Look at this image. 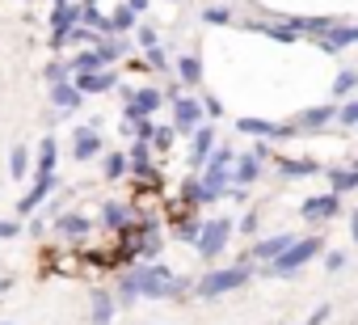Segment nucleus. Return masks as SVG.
I'll list each match as a JSON object with an SVG mask.
<instances>
[{
  "instance_id": "obj_23",
  "label": "nucleus",
  "mask_w": 358,
  "mask_h": 325,
  "mask_svg": "<svg viewBox=\"0 0 358 325\" xmlns=\"http://www.w3.org/2000/svg\"><path fill=\"white\" fill-rule=\"evenodd\" d=\"M101 220H106L110 228H127L135 216H131V207H127V203H106V207H101Z\"/></svg>"
},
{
  "instance_id": "obj_26",
  "label": "nucleus",
  "mask_w": 358,
  "mask_h": 325,
  "mask_svg": "<svg viewBox=\"0 0 358 325\" xmlns=\"http://www.w3.org/2000/svg\"><path fill=\"white\" fill-rule=\"evenodd\" d=\"M9 174H13L17 182L30 174V148H26V144H17V148L9 152Z\"/></svg>"
},
{
  "instance_id": "obj_46",
  "label": "nucleus",
  "mask_w": 358,
  "mask_h": 325,
  "mask_svg": "<svg viewBox=\"0 0 358 325\" xmlns=\"http://www.w3.org/2000/svg\"><path fill=\"white\" fill-rule=\"evenodd\" d=\"M9 287H13V279H9V275H0V291H9Z\"/></svg>"
},
{
  "instance_id": "obj_2",
  "label": "nucleus",
  "mask_w": 358,
  "mask_h": 325,
  "mask_svg": "<svg viewBox=\"0 0 358 325\" xmlns=\"http://www.w3.org/2000/svg\"><path fill=\"white\" fill-rule=\"evenodd\" d=\"M249 262H236V266H224V270H207L199 283H194V296H203V300H215V296H228V291H236V287H245L249 283Z\"/></svg>"
},
{
  "instance_id": "obj_13",
  "label": "nucleus",
  "mask_w": 358,
  "mask_h": 325,
  "mask_svg": "<svg viewBox=\"0 0 358 325\" xmlns=\"http://www.w3.org/2000/svg\"><path fill=\"white\" fill-rule=\"evenodd\" d=\"M72 85L80 89V97H93V93H110L118 81H114V72H80V76H72Z\"/></svg>"
},
{
  "instance_id": "obj_36",
  "label": "nucleus",
  "mask_w": 358,
  "mask_h": 325,
  "mask_svg": "<svg viewBox=\"0 0 358 325\" xmlns=\"http://www.w3.org/2000/svg\"><path fill=\"white\" fill-rule=\"evenodd\" d=\"M68 76H72V72H68V64H59V60H55V64L47 68V81H51V85H64Z\"/></svg>"
},
{
  "instance_id": "obj_31",
  "label": "nucleus",
  "mask_w": 358,
  "mask_h": 325,
  "mask_svg": "<svg viewBox=\"0 0 358 325\" xmlns=\"http://www.w3.org/2000/svg\"><path fill=\"white\" fill-rule=\"evenodd\" d=\"M127 165H131V160H127L122 152H110V156H106V178H110V182H118V178L127 174Z\"/></svg>"
},
{
  "instance_id": "obj_33",
  "label": "nucleus",
  "mask_w": 358,
  "mask_h": 325,
  "mask_svg": "<svg viewBox=\"0 0 358 325\" xmlns=\"http://www.w3.org/2000/svg\"><path fill=\"white\" fill-rule=\"evenodd\" d=\"M337 123L341 127H358V97H350L345 106H337Z\"/></svg>"
},
{
  "instance_id": "obj_12",
  "label": "nucleus",
  "mask_w": 358,
  "mask_h": 325,
  "mask_svg": "<svg viewBox=\"0 0 358 325\" xmlns=\"http://www.w3.org/2000/svg\"><path fill=\"white\" fill-rule=\"evenodd\" d=\"M257 178H262V160H257L253 152H241V156H236V165H232V186L245 191V186H253Z\"/></svg>"
},
{
  "instance_id": "obj_5",
  "label": "nucleus",
  "mask_w": 358,
  "mask_h": 325,
  "mask_svg": "<svg viewBox=\"0 0 358 325\" xmlns=\"http://www.w3.org/2000/svg\"><path fill=\"white\" fill-rule=\"evenodd\" d=\"M76 26H80V5H59L51 13V47H64Z\"/></svg>"
},
{
  "instance_id": "obj_42",
  "label": "nucleus",
  "mask_w": 358,
  "mask_h": 325,
  "mask_svg": "<svg viewBox=\"0 0 358 325\" xmlns=\"http://www.w3.org/2000/svg\"><path fill=\"white\" fill-rule=\"evenodd\" d=\"M17 233H22V228H17L13 220H0V241H9V237H17Z\"/></svg>"
},
{
  "instance_id": "obj_10",
  "label": "nucleus",
  "mask_w": 358,
  "mask_h": 325,
  "mask_svg": "<svg viewBox=\"0 0 358 325\" xmlns=\"http://www.w3.org/2000/svg\"><path fill=\"white\" fill-rule=\"evenodd\" d=\"M51 186H55V170H38V174H34V186H30V191L22 195V203H17V212H22V216H30V212L51 195Z\"/></svg>"
},
{
  "instance_id": "obj_49",
  "label": "nucleus",
  "mask_w": 358,
  "mask_h": 325,
  "mask_svg": "<svg viewBox=\"0 0 358 325\" xmlns=\"http://www.w3.org/2000/svg\"><path fill=\"white\" fill-rule=\"evenodd\" d=\"M5 325H9V321H5Z\"/></svg>"
},
{
  "instance_id": "obj_17",
  "label": "nucleus",
  "mask_w": 358,
  "mask_h": 325,
  "mask_svg": "<svg viewBox=\"0 0 358 325\" xmlns=\"http://www.w3.org/2000/svg\"><path fill=\"white\" fill-rule=\"evenodd\" d=\"M329 118H337V106H312V110H303L291 127H295V131H316V127H324Z\"/></svg>"
},
{
  "instance_id": "obj_22",
  "label": "nucleus",
  "mask_w": 358,
  "mask_h": 325,
  "mask_svg": "<svg viewBox=\"0 0 358 325\" xmlns=\"http://www.w3.org/2000/svg\"><path fill=\"white\" fill-rule=\"evenodd\" d=\"M199 18H203V26H232V22H236V13H232L228 5H203Z\"/></svg>"
},
{
  "instance_id": "obj_18",
  "label": "nucleus",
  "mask_w": 358,
  "mask_h": 325,
  "mask_svg": "<svg viewBox=\"0 0 358 325\" xmlns=\"http://www.w3.org/2000/svg\"><path fill=\"white\" fill-rule=\"evenodd\" d=\"M80 26L93 30V34H101V39L114 34V30H110V18H101V9L93 5V0H89V5H80Z\"/></svg>"
},
{
  "instance_id": "obj_14",
  "label": "nucleus",
  "mask_w": 358,
  "mask_h": 325,
  "mask_svg": "<svg viewBox=\"0 0 358 325\" xmlns=\"http://www.w3.org/2000/svg\"><path fill=\"white\" fill-rule=\"evenodd\" d=\"M101 152V131L97 127H80L76 135H72V156L76 160H93Z\"/></svg>"
},
{
  "instance_id": "obj_20",
  "label": "nucleus",
  "mask_w": 358,
  "mask_h": 325,
  "mask_svg": "<svg viewBox=\"0 0 358 325\" xmlns=\"http://www.w3.org/2000/svg\"><path fill=\"white\" fill-rule=\"evenodd\" d=\"M177 76H182V85H203V60L199 55H182L177 60Z\"/></svg>"
},
{
  "instance_id": "obj_19",
  "label": "nucleus",
  "mask_w": 358,
  "mask_h": 325,
  "mask_svg": "<svg viewBox=\"0 0 358 325\" xmlns=\"http://www.w3.org/2000/svg\"><path fill=\"white\" fill-rule=\"evenodd\" d=\"M51 102H55V110H68V114H72L85 97H80V89H76V85H68V81H64V85H51Z\"/></svg>"
},
{
  "instance_id": "obj_25",
  "label": "nucleus",
  "mask_w": 358,
  "mask_h": 325,
  "mask_svg": "<svg viewBox=\"0 0 358 325\" xmlns=\"http://www.w3.org/2000/svg\"><path fill=\"white\" fill-rule=\"evenodd\" d=\"M55 228H59L64 237H85V233L93 228V220H85V216H59Z\"/></svg>"
},
{
  "instance_id": "obj_28",
  "label": "nucleus",
  "mask_w": 358,
  "mask_h": 325,
  "mask_svg": "<svg viewBox=\"0 0 358 325\" xmlns=\"http://www.w3.org/2000/svg\"><path fill=\"white\" fill-rule=\"evenodd\" d=\"M253 30H262V34H270V39H278V43H295V39H299V34L287 30L282 22H253Z\"/></svg>"
},
{
  "instance_id": "obj_16",
  "label": "nucleus",
  "mask_w": 358,
  "mask_h": 325,
  "mask_svg": "<svg viewBox=\"0 0 358 325\" xmlns=\"http://www.w3.org/2000/svg\"><path fill=\"white\" fill-rule=\"evenodd\" d=\"M211 152H215V127H199L194 131V148H190V165L203 170L211 160Z\"/></svg>"
},
{
  "instance_id": "obj_1",
  "label": "nucleus",
  "mask_w": 358,
  "mask_h": 325,
  "mask_svg": "<svg viewBox=\"0 0 358 325\" xmlns=\"http://www.w3.org/2000/svg\"><path fill=\"white\" fill-rule=\"evenodd\" d=\"M186 287L182 275H173L169 266H156V262H139L135 270L122 275V300H169Z\"/></svg>"
},
{
  "instance_id": "obj_38",
  "label": "nucleus",
  "mask_w": 358,
  "mask_h": 325,
  "mask_svg": "<svg viewBox=\"0 0 358 325\" xmlns=\"http://www.w3.org/2000/svg\"><path fill=\"white\" fill-rule=\"evenodd\" d=\"M152 148H173V131L156 127V135H152Z\"/></svg>"
},
{
  "instance_id": "obj_3",
  "label": "nucleus",
  "mask_w": 358,
  "mask_h": 325,
  "mask_svg": "<svg viewBox=\"0 0 358 325\" xmlns=\"http://www.w3.org/2000/svg\"><path fill=\"white\" fill-rule=\"evenodd\" d=\"M320 249H324V241H320V237H303V241L295 237V241H291L274 262H270V275H295V270H299V266H308Z\"/></svg>"
},
{
  "instance_id": "obj_4",
  "label": "nucleus",
  "mask_w": 358,
  "mask_h": 325,
  "mask_svg": "<svg viewBox=\"0 0 358 325\" xmlns=\"http://www.w3.org/2000/svg\"><path fill=\"white\" fill-rule=\"evenodd\" d=\"M228 241H232V220L215 216V220H203V228H199V241H194V249H199L203 258H220V254L228 249Z\"/></svg>"
},
{
  "instance_id": "obj_6",
  "label": "nucleus",
  "mask_w": 358,
  "mask_h": 325,
  "mask_svg": "<svg viewBox=\"0 0 358 325\" xmlns=\"http://www.w3.org/2000/svg\"><path fill=\"white\" fill-rule=\"evenodd\" d=\"M303 220H316V224H324V220H337V212H341V195H312V199H303Z\"/></svg>"
},
{
  "instance_id": "obj_35",
  "label": "nucleus",
  "mask_w": 358,
  "mask_h": 325,
  "mask_svg": "<svg viewBox=\"0 0 358 325\" xmlns=\"http://www.w3.org/2000/svg\"><path fill=\"white\" fill-rule=\"evenodd\" d=\"M148 64L152 68H160V72H169V55H164V47L156 43V47H148Z\"/></svg>"
},
{
  "instance_id": "obj_7",
  "label": "nucleus",
  "mask_w": 358,
  "mask_h": 325,
  "mask_svg": "<svg viewBox=\"0 0 358 325\" xmlns=\"http://www.w3.org/2000/svg\"><path fill=\"white\" fill-rule=\"evenodd\" d=\"M316 47H320L324 55H337V51H345V47H358V26L337 22L329 34H320V39H316Z\"/></svg>"
},
{
  "instance_id": "obj_21",
  "label": "nucleus",
  "mask_w": 358,
  "mask_h": 325,
  "mask_svg": "<svg viewBox=\"0 0 358 325\" xmlns=\"http://www.w3.org/2000/svg\"><path fill=\"white\" fill-rule=\"evenodd\" d=\"M329 182H333V195H350V191H358V170H329Z\"/></svg>"
},
{
  "instance_id": "obj_39",
  "label": "nucleus",
  "mask_w": 358,
  "mask_h": 325,
  "mask_svg": "<svg viewBox=\"0 0 358 325\" xmlns=\"http://www.w3.org/2000/svg\"><path fill=\"white\" fill-rule=\"evenodd\" d=\"M345 262H350V258H345L341 249H333V254H324V266H329V270H341Z\"/></svg>"
},
{
  "instance_id": "obj_34",
  "label": "nucleus",
  "mask_w": 358,
  "mask_h": 325,
  "mask_svg": "<svg viewBox=\"0 0 358 325\" xmlns=\"http://www.w3.org/2000/svg\"><path fill=\"white\" fill-rule=\"evenodd\" d=\"M199 228H203V220H182V224H177V237H182V241H199Z\"/></svg>"
},
{
  "instance_id": "obj_32",
  "label": "nucleus",
  "mask_w": 358,
  "mask_h": 325,
  "mask_svg": "<svg viewBox=\"0 0 358 325\" xmlns=\"http://www.w3.org/2000/svg\"><path fill=\"white\" fill-rule=\"evenodd\" d=\"M110 30H114V34H127V30H135V13H131V9L122 5V9H118V13L110 18Z\"/></svg>"
},
{
  "instance_id": "obj_8",
  "label": "nucleus",
  "mask_w": 358,
  "mask_h": 325,
  "mask_svg": "<svg viewBox=\"0 0 358 325\" xmlns=\"http://www.w3.org/2000/svg\"><path fill=\"white\" fill-rule=\"evenodd\" d=\"M160 106H164V97H160L156 89H135V93H127V118H152Z\"/></svg>"
},
{
  "instance_id": "obj_15",
  "label": "nucleus",
  "mask_w": 358,
  "mask_h": 325,
  "mask_svg": "<svg viewBox=\"0 0 358 325\" xmlns=\"http://www.w3.org/2000/svg\"><path fill=\"white\" fill-rule=\"evenodd\" d=\"M291 241H295L291 233H278V237H266V241H257V245L249 249V258H253V262H266V266H270V262H274V258H278V254H282V249L291 245Z\"/></svg>"
},
{
  "instance_id": "obj_40",
  "label": "nucleus",
  "mask_w": 358,
  "mask_h": 325,
  "mask_svg": "<svg viewBox=\"0 0 358 325\" xmlns=\"http://www.w3.org/2000/svg\"><path fill=\"white\" fill-rule=\"evenodd\" d=\"M203 110H207V114H211V118H224V106H220V102H215V97H211V93H207V97H203Z\"/></svg>"
},
{
  "instance_id": "obj_9",
  "label": "nucleus",
  "mask_w": 358,
  "mask_h": 325,
  "mask_svg": "<svg viewBox=\"0 0 358 325\" xmlns=\"http://www.w3.org/2000/svg\"><path fill=\"white\" fill-rule=\"evenodd\" d=\"M236 131L257 135V139H287V135H295V127H282V123H270V118H236Z\"/></svg>"
},
{
  "instance_id": "obj_43",
  "label": "nucleus",
  "mask_w": 358,
  "mask_h": 325,
  "mask_svg": "<svg viewBox=\"0 0 358 325\" xmlns=\"http://www.w3.org/2000/svg\"><path fill=\"white\" fill-rule=\"evenodd\" d=\"M241 233H257V212H249V216L241 220Z\"/></svg>"
},
{
  "instance_id": "obj_30",
  "label": "nucleus",
  "mask_w": 358,
  "mask_h": 325,
  "mask_svg": "<svg viewBox=\"0 0 358 325\" xmlns=\"http://www.w3.org/2000/svg\"><path fill=\"white\" fill-rule=\"evenodd\" d=\"M55 156H59V144H55V135H47L38 144V170H55Z\"/></svg>"
},
{
  "instance_id": "obj_37",
  "label": "nucleus",
  "mask_w": 358,
  "mask_h": 325,
  "mask_svg": "<svg viewBox=\"0 0 358 325\" xmlns=\"http://www.w3.org/2000/svg\"><path fill=\"white\" fill-rule=\"evenodd\" d=\"M135 39H139V47H143V51H148V47H156V30H152V26H139V30H135Z\"/></svg>"
},
{
  "instance_id": "obj_48",
  "label": "nucleus",
  "mask_w": 358,
  "mask_h": 325,
  "mask_svg": "<svg viewBox=\"0 0 358 325\" xmlns=\"http://www.w3.org/2000/svg\"><path fill=\"white\" fill-rule=\"evenodd\" d=\"M354 170H358V160H354Z\"/></svg>"
},
{
  "instance_id": "obj_45",
  "label": "nucleus",
  "mask_w": 358,
  "mask_h": 325,
  "mask_svg": "<svg viewBox=\"0 0 358 325\" xmlns=\"http://www.w3.org/2000/svg\"><path fill=\"white\" fill-rule=\"evenodd\" d=\"M350 233H354V249H358V212L350 216Z\"/></svg>"
},
{
  "instance_id": "obj_24",
  "label": "nucleus",
  "mask_w": 358,
  "mask_h": 325,
  "mask_svg": "<svg viewBox=\"0 0 358 325\" xmlns=\"http://www.w3.org/2000/svg\"><path fill=\"white\" fill-rule=\"evenodd\" d=\"M316 170H320V165H316V160H308V156H303V160H278V174H282V178H308V174H316Z\"/></svg>"
},
{
  "instance_id": "obj_44",
  "label": "nucleus",
  "mask_w": 358,
  "mask_h": 325,
  "mask_svg": "<svg viewBox=\"0 0 358 325\" xmlns=\"http://www.w3.org/2000/svg\"><path fill=\"white\" fill-rule=\"evenodd\" d=\"M127 9H131L135 18H143V13H148V0H127Z\"/></svg>"
},
{
  "instance_id": "obj_41",
  "label": "nucleus",
  "mask_w": 358,
  "mask_h": 325,
  "mask_svg": "<svg viewBox=\"0 0 358 325\" xmlns=\"http://www.w3.org/2000/svg\"><path fill=\"white\" fill-rule=\"evenodd\" d=\"M324 321H329V304H320V308H316V312H312L303 325H324Z\"/></svg>"
},
{
  "instance_id": "obj_47",
  "label": "nucleus",
  "mask_w": 358,
  "mask_h": 325,
  "mask_svg": "<svg viewBox=\"0 0 358 325\" xmlns=\"http://www.w3.org/2000/svg\"><path fill=\"white\" fill-rule=\"evenodd\" d=\"M59 5H68V0H55V9H59Z\"/></svg>"
},
{
  "instance_id": "obj_29",
  "label": "nucleus",
  "mask_w": 358,
  "mask_h": 325,
  "mask_svg": "<svg viewBox=\"0 0 358 325\" xmlns=\"http://www.w3.org/2000/svg\"><path fill=\"white\" fill-rule=\"evenodd\" d=\"M354 89H358V72L354 68H341L337 81H333V97H350Z\"/></svg>"
},
{
  "instance_id": "obj_11",
  "label": "nucleus",
  "mask_w": 358,
  "mask_h": 325,
  "mask_svg": "<svg viewBox=\"0 0 358 325\" xmlns=\"http://www.w3.org/2000/svg\"><path fill=\"white\" fill-rule=\"evenodd\" d=\"M173 118H177V131H199V123H203V102H199V97H177V102H173Z\"/></svg>"
},
{
  "instance_id": "obj_27",
  "label": "nucleus",
  "mask_w": 358,
  "mask_h": 325,
  "mask_svg": "<svg viewBox=\"0 0 358 325\" xmlns=\"http://www.w3.org/2000/svg\"><path fill=\"white\" fill-rule=\"evenodd\" d=\"M114 317V300L106 291H93V325H110Z\"/></svg>"
}]
</instances>
